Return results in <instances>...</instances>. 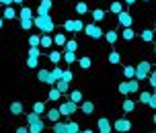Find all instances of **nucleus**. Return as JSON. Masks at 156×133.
<instances>
[{"instance_id": "obj_1", "label": "nucleus", "mask_w": 156, "mask_h": 133, "mask_svg": "<svg viewBox=\"0 0 156 133\" xmlns=\"http://www.w3.org/2000/svg\"><path fill=\"white\" fill-rule=\"evenodd\" d=\"M33 27H37L41 33L49 35V33H54L55 23H54V19H51L49 15H37V16H33Z\"/></svg>"}, {"instance_id": "obj_2", "label": "nucleus", "mask_w": 156, "mask_h": 133, "mask_svg": "<svg viewBox=\"0 0 156 133\" xmlns=\"http://www.w3.org/2000/svg\"><path fill=\"white\" fill-rule=\"evenodd\" d=\"M150 72H152V63L150 62H146V60H144V62H140L138 63V66H136V80H146L150 76Z\"/></svg>"}, {"instance_id": "obj_3", "label": "nucleus", "mask_w": 156, "mask_h": 133, "mask_svg": "<svg viewBox=\"0 0 156 133\" xmlns=\"http://www.w3.org/2000/svg\"><path fill=\"white\" fill-rule=\"evenodd\" d=\"M58 109H60V113H62V117H72V115L78 111V104H76V102H72L70 98H68V101H64Z\"/></svg>"}, {"instance_id": "obj_4", "label": "nucleus", "mask_w": 156, "mask_h": 133, "mask_svg": "<svg viewBox=\"0 0 156 133\" xmlns=\"http://www.w3.org/2000/svg\"><path fill=\"white\" fill-rule=\"evenodd\" d=\"M113 131H117V133H127V131H132V121L127 117H119L113 123Z\"/></svg>"}, {"instance_id": "obj_5", "label": "nucleus", "mask_w": 156, "mask_h": 133, "mask_svg": "<svg viewBox=\"0 0 156 133\" xmlns=\"http://www.w3.org/2000/svg\"><path fill=\"white\" fill-rule=\"evenodd\" d=\"M84 33L90 37V39H101L103 35H105V31H103L99 25H94V23H90V25H84Z\"/></svg>"}, {"instance_id": "obj_6", "label": "nucleus", "mask_w": 156, "mask_h": 133, "mask_svg": "<svg viewBox=\"0 0 156 133\" xmlns=\"http://www.w3.org/2000/svg\"><path fill=\"white\" fill-rule=\"evenodd\" d=\"M37 80H39V82H45L47 86H51V84H55V82H58V80L54 78V74H51L49 70H39L37 72Z\"/></svg>"}, {"instance_id": "obj_7", "label": "nucleus", "mask_w": 156, "mask_h": 133, "mask_svg": "<svg viewBox=\"0 0 156 133\" xmlns=\"http://www.w3.org/2000/svg\"><path fill=\"white\" fill-rule=\"evenodd\" d=\"M117 21H119V25H121V27H132L133 25V19H132V15H129V12H127V10H121V12H119V15H117Z\"/></svg>"}, {"instance_id": "obj_8", "label": "nucleus", "mask_w": 156, "mask_h": 133, "mask_svg": "<svg viewBox=\"0 0 156 133\" xmlns=\"http://www.w3.org/2000/svg\"><path fill=\"white\" fill-rule=\"evenodd\" d=\"M51 6H54V2H51V0H41V2H39V6H37V15H49Z\"/></svg>"}, {"instance_id": "obj_9", "label": "nucleus", "mask_w": 156, "mask_h": 133, "mask_svg": "<svg viewBox=\"0 0 156 133\" xmlns=\"http://www.w3.org/2000/svg\"><path fill=\"white\" fill-rule=\"evenodd\" d=\"M97 127H99V133H111V121L107 117H101V119H99Z\"/></svg>"}, {"instance_id": "obj_10", "label": "nucleus", "mask_w": 156, "mask_h": 133, "mask_svg": "<svg viewBox=\"0 0 156 133\" xmlns=\"http://www.w3.org/2000/svg\"><path fill=\"white\" fill-rule=\"evenodd\" d=\"M8 111H10V115L12 117H19V115H23V102H10V107H8Z\"/></svg>"}, {"instance_id": "obj_11", "label": "nucleus", "mask_w": 156, "mask_h": 133, "mask_svg": "<svg viewBox=\"0 0 156 133\" xmlns=\"http://www.w3.org/2000/svg\"><path fill=\"white\" fill-rule=\"evenodd\" d=\"M80 111H82L84 115H93L94 113V102L93 101H82L80 102Z\"/></svg>"}, {"instance_id": "obj_12", "label": "nucleus", "mask_w": 156, "mask_h": 133, "mask_svg": "<svg viewBox=\"0 0 156 133\" xmlns=\"http://www.w3.org/2000/svg\"><path fill=\"white\" fill-rule=\"evenodd\" d=\"M43 129H45V123L41 119H37L35 123H29V133H41Z\"/></svg>"}, {"instance_id": "obj_13", "label": "nucleus", "mask_w": 156, "mask_h": 133, "mask_svg": "<svg viewBox=\"0 0 156 133\" xmlns=\"http://www.w3.org/2000/svg\"><path fill=\"white\" fill-rule=\"evenodd\" d=\"M2 19H6V21H15V19H19V12H16L12 6H6V8H4V12H2Z\"/></svg>"}, {"instance_id": "obj_14", "label": "nucleus", "mask_w": 156, "mask_h": 133, "mask_svg": "<svg viewBox=\"0 0 156 133\" xmlns=\"http://www.w3.org/2000/svg\"><path fill=\"white\" fill-rule=\"evenodd\" d=\"M140 37L144 43H152L154 41V29H144V31L140 33Z\"/></svg>"}, {"instance_id": "obj_15", "label": "nucleus", "mask_w": 156, "mask_h": 133, "mask_svg": "<svg viewBox=\"0 0 156 133\" xmlns=\"http://www.w3.org/2000/svg\"><path fill=\"white\" fill-rule=\"evenodd\" d=\"M47 119H49L51 123L60 121V119H62V113H60V109H49V111H47Z\"/></svg>"}, {"instance_id": "obj_16", "label": "nucleus", "mask_w": 156, "mask_h": 133, "mask_svg": "<svg viewBox=\"0 0 156 133\" xmlns=\"http://www.w3.org/2000/svg\"><path fill=\"white\" fill-rule=\"evenodd\" d=\"M78 66H80L82 70H88V68L93 66V60H90L88 55H82V57H78Z\"/></svg>"}, {"instance_id": "obj_17", "label": "nucleus", "mask_w": 156, "mask_h": 133, "mask_svg": "<svg viewBox=\"0 0 156 133\" xmlns=\"http://www.w3.org/2000/svg\"><path fill=\"white\" fill-rule=\"evenodd\" d=\"M66 33H55L54 35V45H58V47H64L66 45Z\"/></svg>"}, {"instance_id": "obj_18", "label": "nucleus", "mask_w": 156, "mask_h": 133, "mask_svg": "<svg viewBox=\"0 0 156 133\" xmlns=\"http://www.w3.org/2000/svg\"><path fill=\"white\" fill-rule=\"evenodd\" d=\"M62 60L66 63H76L78 60H76V51H64L62 53Z\"/></svg>"}, {"instance_id": "obj_19", "label": "nucleus", "mask_w": 156, "mask_h": 133, "mask_svg": "<svg viewBox=\"0 0 156 133\" xmlns=\"http://www.w3.org/2000/svg\"><path fill=\"white\" fill-rule=\"evenodd\" d=\"M68 98H70L72 102H76V104H80V102L84 101V96H82V92H80V90H72V92L68 94Z\"/></svg>"}, {"instance_id": "obj_20", "label": "nucleus", "mask_w": 156, "mask_h": 133, "mask_svg": "<svg viewBox=\"0 0 156 133\" xmlns=\"http://www.w3.org/2000/svg\"><path fill=\"white\" fill-rule=\"evenodd\" d=\"M121 109H123V113H133V111H136V102H133L132 98H125L123 104H121Z\"/></svg>"}, {"instance_id": "obj_21", "label": "nucleus", "mask_w": 156, "mask_h": 133, "mask_svg": "<svg viewBox=\"0 0 156 133\" xmlns=\"http://www.w3.org/2000/svg\"><path fill=\"white\" fill-rule=\"evenodd\" d=\"M127 86H129V94H136V92H140V80H127Z\"/></svg>"}, {"instance_id": "obj_22", "label": "nucleus", "mask_w": 156, "mask_h": 133, "mask_svg": "<svg viewBox=\"0 0 156 133\" xmlns=\"http://www.w3.org/2000/svg\"><path fill=\"white\" fill-rule=\"evenodd\" d=\"M55 88L62 92V96L64 94H68V90H70V82H64V80H58L55 82Z\"/></svg>"}, {"instance_id": "obj_23", "label": "nucleus", "mask_w": 156, "mask_h": 133, "mask_svg": "<svg viewBox=\"0 0 156 133\" xmlns=\"http://www.w3.org/2000/svg\"><path fill=\"white\" fill-rule=\"evenodd\" d=\"M54 45V37H49V35H43L41 41H39V47H43V49H49V47Z\"/></svg>"}, {"instance_id": "obj_24", "label": "nucleus", "mask_w": 156, "mask_h": 133, "mask_svg": "<svg viewBox=\"0 0 156 133\" xmlns=\"http://www.w3.org/2000/svg\"><path fill=\"white\" fill-rule=\"evenodd\" d=\"M133 37H136V31H133L132 27H125L123 31H121V39H125V41H132Z\"/></svg>"}, {"instance_id": "obj_25", "label": "nucleus", "mask_w": 156, "mask_h": 133, "mask_svg": "<svg viewBox=\"0 0 156 133\" xmlns=\"http://www.w3.org/2000/svg\"><path fill=\"white\" fill-rule=\"evenodd\" d=\"M103 37H105V41H107L109 45H113V43H115V41L119 39V35H117V31H107L105 35H103Z\"/></svg>"}, {"instance_id": "obj_26", "label": "nucleus", "mask_w": 156, "mask_h": 133, "mask_svg": "<svg viewBox=\"0 0 156 133\" xmlns=\"http://www.w3.org/2000/svg\"><path fill=\"white\" fill-rule=\"evenodd\" d=\"M103 19H105V10L103 8H94L93 10V23H101Z\"/></svg>"}, {"instance_id": "obj_27", "label": "nucleus", "mask_w": 156, "mask_h": 133, "mask_svg": "<svg viewBox=\"0 0 156 133\" xmlns=\"http://www.w3.org/2000/svg\"><path fill=\"white\" fill-rule=\"evenodd\" d=\"M123 76H125V80L136 78V66H125L123 68Z\"/></svg>"}, {"instance_id": "obj_28", "label": "nucleus", "mask_w": 156, "mask_h": 133, "mask_svg": "<svg viewBox=\"0 0 156 133\" xmlns=\"http://www.w3.org/2000/svg\"><path fill=\"white\" fill-rule=\"evenodd\" d=\"M54 133H68V129H66V123H64L62 119L54 123Z\"/></svg>"}, {"instance_id": "obj_29", "label": "nucleus", "mask_w": 156, "mask_h": 133, "mask_svg": "<svg viewBox=\"0 0 156 133\" xmlns=\"http://www.w3.org/2000/svg\"><path fill=\"white\" fill-rule=\"evenodd\" d=\"M66 129H68V133H82L80 131V125H78L76 121H68L66 123Z\"/></svg>"}, {"instance_id": "obj_30", "label": "nucleus", "mask_w": 156, "mask_h": 133, "mask_svg": "<svg viewBox=\"0 0 156 133\" xmlns=\"http://www.w3.org/2000/svg\"><path fill=\"white\" fill-rule=\"evenodd\" d=\"M33 113H37L39 117L45 113V102H41V101H37L35 104H33Z\"/></svg>"}, {"instance_id": "obj_31", "label": "nucleus", "mask_w": 156, "mask_h": 133, "mask_svg": "<svg viewBox=\"0 0 156 133\" xmlns=\"http://www.w3.org/2000/svg\"><path fill=\"white\" fill-rule=\"evenodd\" d=\"M60 60H62V51H60V49H54V51L49 53V62L51 63H60Z\"/></svg>"}, {"instance_id": "obj_32", "label": "nucleus", "mask_w": 156, "mask_h": 133, "mask_svg": "<svg viewBox=\"0 0 156 133\" xmlns=\"http://www.w3.org/2000/svg\"><path fill=\"white\" fill-rule=\"evenodd\" d=\"M47 98H49V101H62V92H60L58 88H51L49 94H47Z\"/></svg>"}, {"instance_id": "obj_33", "label": "nucleus", "mask_w": 156, "mask_h": 133, "mask_svg": "<svg viewBox=\"0 0 156 133\" xmlns=\"http://www.w3.org/2000/svg\"><path fill=\"white\" fill-rule=\"evenodd\" d=\"M19 19H33V10L29 6H23L21 12H19Z\"/></svg>"}, {"instance_id": "obj_34", "label": "nucleus", "mask_w": 156, "mask_h": 133, "mask_svg": "<svg viewBox=\"0 0 156 133\" xmlns=\"http://www.w3.org/2000/svg\"><path fill=\"white\" fill-rule=\"evenodd\" d=\"M76 49H78V41H76V39L66 41V45H64V51H76Z\"/></svg>"}, {"instance_id": "obj_35", "label": "nucleus", "mask_w": 156, "mask_h": 133, "mask_svg": "<svg viewBox=\"0 0 156 133\" xmlns=\"http://www.w3.org/2000/svg\"><path fill=\"white\" fill-rule=\"evenodd\" d=\"M150 96H152V92H150V90H144V92H140L138 101H140L142 104H148V102H150Z\"/></svg>"}, {"instance_id": "obj_36", "label": "nucleus", "mask_w": 156, "mask_h": 133, "mask_svg": "<svg viewBox=\"0 0 156 133\" xmlns=\"http://www.w3.org/2000/svg\"><path fill=\"white\" fill-rule=\"evenodd\" d=\"M21 29H23V31H31L33 29V19H21Z\"/></svg>"}, {"instance_id": "obj_37", "label": "nucleus", "mask_w": 156, "mask_h": 133, "mask_svg": "<svg viewBox=\"0 0 156 133\" xmlns=\"http://www.w3.org/2000/svg\"><path fill=\"white\" fill-rule=\"evenodd\" d=\"M117 90H119V94H123V96H129V86H127V80H125V82H119Z\"/></svg>"}, {"instance_id": "obj_38", "label": "nucleus", "mask_w": 156, "mask_h": 133, "mask_svg": "<svg viewBox=\"0 0 156 133\" xmlns=\"http://www.w3.org/2000/svg\"><path fill=\"white\" fill-rule=\"evenodd\" d=\"M121 10H123V4H121V2H111L109 12H113V15H119Z\"/></svg>"}, {"instance_id": "obj_39", "label": "nucleus", "mask_w": 156, "mask_h": 133, "mask_svg": "<svg viewBox=\"0 0 156 133\" xmlns=\"http://www.w3.org/2000/svg\"><path fill=\"white\" fill-rule=\"evenodd\" d=\"M107 60H109V63H113V66H117V63L121 62V55L117 53V51H111V53H109V57H107Z\"/></svg>"}, {"instance_id": "obj_40", "label": "nucleus", "mask_w": 156, "mask_h": 133, "mask_svg": "<svg viewBox=\"0 0 156 133\" xmlns=\"http://www.w3.org/2000/svg\"><path fill=\"white\" fill-rule=\"evenodd\" d=\"M74 10H76V15H86L88 12V6H86V2H78Z\"/></svg>"}, {"instance_id": "obj_41", "label": "nucleus", "mask_w": 156, "mask_h": 133, "mask_svg": "<svg viewBox=\"0 0 156 133\" xmlns=\"http://www.w3.org/2000/svg\"><path fill=\"white\" fill-rule=\"evenodd\" d=\"M39 41H41L39 35H29V47H39Z\"/></svg>"}, {"instance_id": "obj_42", "label": "nucleus", "mask_w": 156, "mask_h": 133, "mask_svg": "<svg viewBox=\"0 0 156 133\" xmlns=\"http://www.w3.org/2000/svg\"><path fill=\"white\" fill-rule=\"evenodd\" d=\"M60 80H64V82H72V80H74V74H72L70 70H64L62 72V78Z\"/></svg>"}, {"instance_id": "obj_43", "label": "nucleus", "mask_w": 156, "mask_h": 133, "mask_svg": "<svg viewBox=\"0 0 156 133\" xmlns=\"http://www.w3.org/2000/svg\"><path fill=\"white\" fill-rule=\"evenodd\" d=\"M37 60L39 57H27V68H29V70H35V68H37Z\"/></svg>"}, {"instance_id": "obj_44", "label": "nucleus", "mask_w": 156, "mask_h": 133, "mask_svg": "<svg viewBox=\"0 0 156 133\" xmlns=\"http://www.w3.org/2000/svg\"><path fill=\"white\" fill-rule=\"evenodd\" d=\"M80 31H84V23H82L80 19H76V21H74V33H80Z\"/></svg>"}, {"instance_id": "obj_45", "label": "nucleus", "mask_w": 156, "mask_h": 133, "mask_svg": "<svg viewBox=\"0 0 156 133\" xmlns=\"http://www.w3.org/2000/svg\"><path fill=\"white\" fill-rule=\"evenodd\" d=\"M64 31L66 33H74V21H66V23H64Z\"/></svg>"}, {"instance_id": "obj_46", "label": "nucleus", "mask_w": 156, "mask_h": 133, "mask_svg": "<svg viewBox=\"0 0 156 133\" xmlns=\"http://www.w3.org/2000/svg\"><path fill=\"white\" fill-rule=\"evenodd\" d=\"M41 55V47H29V57H39Z\"/></svg>"}, {"instance_id": "obj_47", "label": "nucleus", "mask_w": 156, "mask_h": 133, "mask_svg": "<svg viewBox=\"0 0 156 133\" xmlns=\"http://www.w3.org/2000/svg\"><path fill=\"white\" fill-rule=\"evenodd\" d=\"M148 82H150V86L156 90V70H152L150 72V76H148Z\"/></svg>"}, {"instance_id": "obj_48", "label": "nucleus", "mask_w": 156, "mask_h": 133, "mask_svg": "<svg viewBox=\"0 0 156 133\" xmlns=\"http://www.w3.org/2000/svg\"><path fill=\"white\" fill-rule=\"evenodd\" d=\"M25 117H27V125H29V123H35L37 119H41L37 113H29V115H25Z\"/></svg>"}, {"instance_id": "obj_49", "label": "nucleus", "mask_w": 156, "mask_h": 133, "mask_svg": "<svg viewBox=\"0 0 156 133\" xmlns=\"http://www.w3.org/2000/svg\"><path fill=\"white\" fill-rule=\"evenodd\" d=\"M62 68H60V66H55V68H54V70H51V74H54V78L55 80H60V78H62Z\"/></svg>"}, {"instance_id": "obj_50", "label": "nucleus", "mask_w": 156, "mask_h": 133, "mask_svg": "<svg viewBox=\"0 0 156 133\" xmlns=\"http://www.w3.org/2000/svg\"><path fill=\"white\" fill-rule=\"evenodd\" d=\"M148 107H150V109H154V111H156V90L152 92V96H150V102H148Z\"/></svg>"}, {"instance_id": "obj_51", "label": "nucleus", "mask_w": 156, "mask_h": 133, "mask_svg": "<svg viewBox=\"0 0 156 133\" xmlns=\"http://www.w3.org/2000/svg\"><path fill=\"white\" fill-rule=\"evenodd\" d=\"M15 133H29V125H27V127H16Z\"/></svg>"}, {"instance_id": "obj_52", "label": "nucleus", "mask_w": 156, "mask_h": 133, "mask_svg": "<svg viewBox=\"0 0 156 133\" xmlns=\"http://www.w3.org/2000/svg\"><path fill=\"white\" fill-rule=\"evenodd\" d=\"M0 4H4V6H12V0H0Z\"/></svg>"}, {"instance_id": "obj_53", "label": "nucleus", "mask_w": 156, "mask_h": 133, "mask_svg": "<svg viewBox=\"0 0 156 133\" xmlns=\"http://www.w3.org/2000/svg\"><path fill=\"white\" fill-rule=\"evenodd\" d=\"M125 4H127V6H132V4H136V2H138V0H123Z\"/></svg>"}, {"instance_id": "obj_54", "label": "nucleus", "mask_w": 156, "mask_h": 133, "mask_svg": "<svg viewBox=\"0 0 156 133\" xmlns=\"http://www.w3.org/2000/svg\"><path fill=\"white\" fill-rule=\"evenodd\" d=\"M25 0H12V4H23Z\"/></svg>"}, {"instance_id": "obj_55", "label": "nucleus", "mask_w": 156, "mask_h": 133, "mask_svg": "<svg viewBox=\"0 0 156 133\" xmlns=\"http://www.w3.org/2000/svg\"><path fill=\"white\" fill-rule=\"evenodd\" d=\"M152 123L156 125V111H154V115H152Z\"/></svg>"}, {"instance_id": "obj_56", "label": "nucleus", "mask_w": 156, "mask_h": 133, "mask_svg": "<svg viewBox=\"0 0 156 133\" xmlns=\"http://www.w3.org/2000/svg\"><path fill=\"white\" fill-rule=\"evenodd\" d=\"M2 27H4V19L0 16V29H2Z\"/></svg>"}, {"instance_id": "obj_57", "label": "nucleus", "mask_w": 156, "mask_h": 133, "mask_svg": "<svg viewBox=\"0 0 156 133\" xmlns=\"http://www.w3.org/2000/svg\"><path fill=\"white\" fill-rule=\"evenodd\" d=\"M82 133H94V131H93V129H84Z\"/></svg>"}, {"instance_id": "obj_58", "label": "nucleus", "mask_w": 156, "mask_h": 133, "mask_svg": "<svg viewBox=\"0 0 156 133\" xmlns=\"http://www.w3.org/2000/svg\"><path fill=\"white\" fill-rule=\"evenodd\" d=\"M154 33H156V23H154Z\"/></svg>"}, {"instance_id": "obj_59", "label": "nucleus", "mask_w": 156, "mask_h": 133, "mask_svg": "<svg viewBox=\"0 0 156 133\" xmlns=\"http://www.w3.org/2000/svg\"><path fill=\"white\" fill-rule=\"evenodd\" d=\"M154 53H156V45H154Z\"/></svg>"}, {"instance_id": "obj_60", "label": "nucleus", "mask_w": 156, "mask_h": 133, "mask_svg": "<svg viewBox=\"0 0 156 133\" xmlns=\"http://www.w3.org/2000/svg\"><path fill=\"white\" fill-rule=\"evenodd\" d=\"M144 2H150V0H144Z\"/></svg>"}, {"instance_id": "obj_61", "label": "nucleus", "mask_w": 156, "mask_h": 133, "mask_svg": "<svg viewBox=\"0 0 156 133\" xmlns=\"http://www.w3.org/2000/svg\"><path fill=\"white\" fill-rule=\"evenodd\" d=\"M150 133H156V131H150Z\"/></svg>"}]
</instances>
